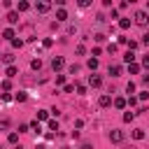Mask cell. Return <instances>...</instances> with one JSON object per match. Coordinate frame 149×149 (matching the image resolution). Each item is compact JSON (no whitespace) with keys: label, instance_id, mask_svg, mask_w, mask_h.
<instances>
[{"label":"cell","instance_id":"6da1fadb","mask_svg":"<svg viewBox=\"0 0 149 149\" xmlns=\"http://www.w3.org/2000/svg\"><path fill=\"white\" fill-rule=\"evenodd\" d=\"M133 21H135L137 26H142V28H144V26L149 23V14H147L144 9H140V12H135V16H133Z\"/></svg>","mask_w":149,"mask_h":149},{"label":"cell","instance_id":"7a4b0ae2","mask_svg":"<svg viewBox=\"0 0 149 149\" xmlns=\"http://www.w3.org/2000/svg\"><path fill=\"white\" fill-rule=\"evenodd\" d=\"M35 9H37L40 14H47V12L51 9V2H49V0H37V2H35Z\"/></svg>","mask_w":149,"mask_h":149},{"label":"cell","instance_id":"3957f363","mask_svg":"<svg viewBox=\"0 0 149 149\" xmlns=\"http://www.w3.org/2000/svg\"><path fill=\"white\" fill-rule=\"evenodd\" d=\"M63 65H65V58H63V56H54V58H51V70H54V72H58Z\"/></svg>","mask_w":149,"mask_h":149},{"label":"cell","instance_id":"277c9868","mask_svg":"<svg viewBox=\"0 0 149 149\" xmlns=\"http://www.w3.org/2000/svg\"><path fill=\"white\" fill-rule=\"evenodd\" d=\"M88 86H93V88H98V86H102V77L100 74H88Z\"/></svg>","mask_w":149,"mask_h":149},{"label":"cell","instance_id":"5b68a950","mask_svg":"<svg viewBox=\"0 0 149 149\" xmlns=\"http://www.w3.org/2000/svg\"><path fill=\"white\" fill-rule=\"evenodd\" d=\"M109 142H114V144L123 142V133L121 130H109Z\"/></svg>","mask_w":149,"mask_h":149},{"label":"cell","instance_id":"8992f818","mask_svg":"<svg viewBox=\"0 0 149 149\" xmlns=\"http://www.w3.org/2000/svg\"><path fill=\"white\" fill-rule=\"evenodd\" d=\"M28 9H30V2L28 0H19L16 2V12H28Z\"/></svg>","mask_w":149,"mask_h":149},{"label":"cell","instance_id":"52a82bcc","mask_svg":"<svg viewBox=\"0 0 149 149\" xmlns=\"http://www.w3.org/2000/svg\"><path fill=\"white\" fill-rule=\"evenodd\" d=\"M56 21H68V12H65V7H58V9H56Z\"/></svg>","mask_w":149,"mask_h":149},{"label":"cell","instance_id":"ba28073f","mask_svg":"<svg viewBox=\"0 0 149 149\" xmlns=\"http://www.w3.org/2000/svg\"><path fill=\"white\" fill-rule=\"evenodd\" d=\"M7 21L14 26V23H19V12H14V9H9V14H7Z\"/></svg>","mask_w":149,"mask_h":149},{"label":"cell","instance_id":"9c48e42d","mask_svg":"<svg viewBox=\"0 0 149 149\" xmlns=\"http://www.w3.org/2000/svg\"><path fill=\"white\" fill-rule=\"evenodd\" d=\"M112 102H114V107H116V109H126V98H121V95H119V98H114Z\"/></svg>","mask_w":149,"mask_h":149},{"label":"cell","instance_id":"30bf717a","mask_svg":"<svg viewBox=\"0 0 149 149\" xmlns=\"http://www.w3.org/2000/svg\"><path fill=\"white\" fill-rule=\"evenodd\" d=\"M2 37H5V40H9V42H12V40H14V37H16V35H14V28H5V30H2Z\"/></svg>","mask_w":149,"mask_h":149},{"label":"cell","instance_id":"8fae6325","mask_svg":"<svg viewBox=\"0 0 149 149\" xmlns=\"http://www.w3.org/2000/svg\"><path fill=\"white\" fill-rule=\"evenodd\" d=\"M135 51H126V56H123V61H126V65H130V63H135Z\"/></svg>","mask_w":149,"mask_h":149},{"label":"cell","instance_id":"7c38bea8","mask_svg":"<svg viewBox=\"0 0 149 149\" xmlns=\"http://www.w3.org/2000/svg\"><path fill=\"white\" fill-rule=\"evenodd\" d=\"M5 74H7V79H12V77H16V74H19V70H16V65H9V68L5 70Z\"/></svg>","mask_w":149,"mask_h":149},{"label":"cell","instance_id":"4fadbf2b","mask_svg":"<svg viewBox=\"0 0 149 149\" xmlns=\"http://www.w3.org/2000/svg\"><path fill=\"white\" fill-rule=\"evenodd\" d=\"M107 72H109L112 77H119V74H121V65H109V68H107Z\"/></svg>","mask_w":149,"mask_h":149},{"label":"cell","instance_id":"5bb4252c","mask_svg":"<svg viewBox=\"0 0 149 149\" xmlns=\"http://www.w3.org/2000/svg\"><path fill=\"white\" fill-rule=\"evenodd\" d=\"M98 105H100V107H109V105H112V98H109V95H100Z\"/></svg>","mask_w":149,"mask_h":149},{"label":"cell","instance_id":"9a60e30c","mask_svg":"<svg viewBox=\"0 0 149 149\" xmlns=\"http://www.w3.org/2000/svg\"><path fill=\"white\" fill-rule=\"evenodd\" d=\"M28 128H30L33 133H42V126H40V121H37V119H35V121H30V126H28Z\"/></svg>","mask_w":149,"mask_h":149},{"label":"cell","instance_id":"2e32d148","mask_svg":"<svg viewBox=\"0 0 149 149\" xmlns=\"http://www.w3.org/2000/svg\"><path fill=\"white\" fill-rule=\"evenodd\" d=\"M0 61H2V63H7V68H9V65L14 63V56H12V54H2V58H0Z\"/></svg>","mask_w":149,"mask_h":149},{"label":"cell","instance_id":"e0dca14e","mask_svg":"<svg viewBox=\"0 0 149 149\" xmlns=\"http://www.w3.org/2000/svg\"><path fill=\"white\" fill-rule=\"evenodd\" d=\"M86 65H88V70H93V72H95V70H98V58H88V61H86Z\"/></svg>","mask_w":149,"mask_h":149},{"label":"cell","instance_id":"ac0fdd59","mask_svg":"<svg viewBox=\"0 0 149 149\" xmlns=\"http://www.w3.org/2000/svg\"><path fill=\"white\" fill-rule=\"evenodd\" d=\"M119 28H121V30L130 28V19H119Z\"/></svg>","mask_w":149,"mask_h":149},{"label":"cell","instance_id":"d6986e66","mask_svg":"<svg viewBox=\"0 0 149 149\" xmlns=\"http://www.w3.org/2000/svg\"><path fill=\"white\" fill-rule=\"evenodd\" d=\"M128 72H130V74H137V72H140V63H130V65H128Z\"/></svg>","mask_w":149,"mask_h":149},{"label":"cell","instance_id":"ffe728a7","mask_svg":"<svg viewBox=\"0 0 149 149\" xmlns=\"http://www.w3.org/2000/svg\"><path fill=\"white\" fill-rule=\"evenodd\" d=\"M14 100H16V102H26V100H28V95H26L23 91H19V93L14 95Z\"/></svg>","mask_w":149,"mask_h":149},{"label":"cell","instance_id":"44dd1931","mask_svg":"<svg viewBox=\"0 0 149 149\" xmlns=\"http://www.w3.org/2000/svg\"><path fill=\"white\" fill-rule=\"evenodd\" d=\"M47 119H49V112L47 109H40L37 112V121H47Z\"/></svg>","mask_w":149,"mask_h":149},{"label":"cell","instance_id":"7402d4cb","mask_svg":"<svg viewBox=\"0 0 149 149\" xmlns=\"http://www.w3.org/2000/svg\"><path fill=\"white\" fill-rule=\"evenodd\" d=\"M133 140H144V130H142V128L133 130Z\"/></svg>","mask_w":149,"mask_h":149},{"label":"cell","instance_id":"603a6c76","mask_svg":"<svg viewBox=\"0 0 149 149\" xmlns=\"http://www.w3.org/2000/svg\"><path fill=\"white\" fill-rule=\"evenodd\" d=\"M7 142H9V144H16V142H19V133H9V135H7Z\"/></svg>","mask_w":149,"mask_h":149},{"label":"cell","instance_id":"cb8c5ba5","mask_svg":"<svg viewBox=\"0 0 149 149\" xmlns=\"http://www.w3.org/2000/svg\"><path fill=\"white\" fill-rule=\"evenodd\" d=\"M12 47H14V49H21V47H23V40H21V37H14V40H12Z\"/></svg>","mask_w":149,"mask_h":149},{"label":"cell","instance_id":"d4e9b609","mask_svg":"<svg viewBox=\"0 0 149 149\" xmlns=\"http://www.w3.org/2000/svg\"><path fill=\"white\" fill-rule=\"evenodd\" d=\"M30 68H33V70H40V68H42V61H40V58H33V61H30Z\"/></svg>","mask_w":149,"mask_h":149},{"label":"cell","instance_id":"484cf974","mask_svg":"<svg viewBox=\"0 0 149 149\" xmlns=\"http://www.w3.org/2000/svg\"><path fill=\"white\" fill-rule=\"evenodd\" d=\"M133 119H135V112H123V121L126 123H130Z\"/></svg>","mask_w":149,"mask_h":149},{"label":"cell","instance_id":"4316f807","mask_svg":"<svg viewBox=\"0 0 149 149\" xmlns=\"http://www.w3.org/2000/svg\"><path fill=\"white\" fill-rule=\"evenodd\" d=\"M74 91H77L79 95H84V93H86V84H77V86H74Z\"/></svg>","mask_w":149,"mask_h":149},{"label":"cell","instance_id":"83f0119b","mask_svg":"<svg viewBox=\"0 0 149 149\" xmlns=\"http://www.w3.org/2000/svg\"><path fill=\"white\" fill-rule=\"evenodd\" d=\"M126 93H135V81H128L126 84Z\"/></svg>","mask_w":149,"mask_h":149},{"label":"cell","instance_id":"f1b7e54d","mask_svg":"<svg viewBox=\"0 0 149 149\" xmlns=\"http://www.w3.org/2000/svg\"><path fill=\"white\" fill-rule=\"evenodd\" d=\"M56 84H58V86H61V84L65 86V74H56Z\"/></svg>","mask_w":149,"mask_h":149},{"label":"cell","instance_id":"f546056e","mask_svg":"<svg viewBox=\"0 0 149 149\" xmlns=\"http://www.w3.org/2000/svg\"><path fill=\"white\" fill-rule=\"evenodd\" d=\"M126 105H130V107H133V105H137V98H133V95H128V98H126Z\"/></svg>","mask_w":149,"mask_h":149},{"label":"cell","instance_id":"4dcf8cb0","mask_svg":"<svg viewBox=\"0 0 149 149\" xmlns=\"http://www.w3.org/2000/svg\"><path fill=\"white\" fill-rule=\"evenodd\" d=\"M49 130H58V121H56V119L49 121Z\"/></svg>","mask_w":149,"mask_h":149},{"label":"cell","instance_id":"1f68e13d","mask_svg":"<svg viewBox=\"0 0 149 149\" xmlns=\"http://www.w3.org/2000/svg\"><path fill=\"white\" fill-rule=\"evenodd\" d=\"M135 49H137V42L130 40V42H128V51H135Z\"/></svg>","mask_w":149,"mask_h":149},{"label":"cell","instance_id":"d6a6232c","mask_svg":"<svg viewBox=\"0 0 149 149\" xmlns=\"http://www.w3.org/2000/svg\"><path fill=\"white\" fill-rule=\"evenodd\" d=\"M63 91H65V93H74V86H72V84H65Z\"/></svg>","mask_w":149,"mask_h":149},{"label":"cell","instance_id":"836d02e7","mask_svg":"<svg viewBox=\"0 0 149 149\" xmlns=\"http://www.w3.org/2000/svg\"><path fill=\"white\" fill-rule=\"evenodd\" d=\"M93 40H95V42H102V40H105V35H102V33H95V35H93Z\"/></svg>","mask_w":149,"mask_h":149},{"label":"cell","instance_id":"e575fe53","mask_svg":"<svg viewBox=\"0 0 149 149\" xmlns=\"http://www.w3.org/2000/svg\"><path fill=\"white\" fill-rule=\"evenodd\" d=\"M51 44H54V40H51V37H47V40H44V42H42V47H47V49H49V47H51Z\"/></svg>","mask_w":149,"mask_h":149},{"label":"cell","instance_id":"d590c367","mask_svg":"<svg viewBox=\"0 0 149 149\" xmlns=\"http://www.w3.org/2000/svg\"><path fill=\"white\" fill-rule=\"evenodd\" d=\"M77 54H79V56H84V54H86V47H84V44H79V47H77Z\"/></svg>","mask_w":149,"mask_h":149},{"label":"cell","instance_id":"8d00e7d4","mask_svg":"<svg viewBox=\"0 0 149 149\" xmlns=\"http://www.w3.org/2000/svg\"><path fill=\"white\" fill-rule=\"evenodd\" d=\"M142 65L149 70V54H147V56H142Z\"/></svg>","mask_w":149,"mask_h":149},{"label":"cell","instance_id":"74e56055","mask_svg":"<svg viewBox=\"0 0 149 149\" xmlns=\"http://www.w3.org/2000/svg\"><path fill=\"white\" fill-rule=\"evenodd\" d=\"M142 44H147V47H149V30L142 35Z\"/></svg>","mask_w":149,"mask_h":149},{"label":"cell","instance_id":"f35d334b","mask_svg":"<svg viewBox=\"0 0 149 149\" xmlns=\"http://www.w3.org/2000/svg\"><path fill=\"white\" fill-rule=\"evenodd\" d=\"M77 5H79V7H88V5H91V0H79Z\"/></svg>","mask_w":149,"mask_h":149},{"label":"cell","instance_id":"ab89813d","mask_svg":"<svg viewBox=\"0 0 149 149\" xmlns=\"http://www.w3.org/2000/svg\"><path fill=\"white\" fill-rule=\"evenodd\" d=\"M79 72V65H70V74H77Z\"/></svg>","mask_w":149,"mask_h":149},{"label":"cell","instance_id":"60d3db41","mask_svg":"<svg viewBox=\"0 0 149 149\" xmlns=\"http://www.w3.org/2000/svg\"><path fill=\"white\" fill-rule=\"evenodd\" d=\"M0 88H5V91H7V88H9V79H5V81H0Z\"/></svg>","mask_w":149,"mask_h":149},{"label":"cell","instance_id":"b9f144b4","mask_svg":"<svg viewBox=\"0 0 149 149\" xmlns=\"http://www.w3.org/2000/svg\"><path fill=\"white\" fill-rule=\"evenodd\" d=\"M137 98H140V100H147V98H149V91H142V93H140Z\"/></svg>","mask_w":149,"mask_h":149},{"label":"cell","instance_id":"7bdbcfd3","mask_svg":"<svg viewBox=\"0 0 149 149\" xmlns=\"http://www.w3.org/2000/svg\"><path fill=\"white\" fill-rule=\"evenodd\" d=\"M28 130H30V128H28L26 123H21V126H19V133H28Z\"/></svg>","mask_w":149,"mask_h":149},{"label":"cell","instance_id":"ee69618b","mask_svg":"<svg viewBox=\"0 0 149 149\" xmlns=\"http://www.w3.org/2000/svg\"><path fill=\"white\" fill-rule=\"evenodd\" d=\"M0 128H2V130H5V128H9V121H7V119H2V121H0Z\"/></svg>","mask_w":149,"mask_h":149},{"label":"cell","instance_id":"f6af8a7d","mask_svg":"<svg viewBox=\"0 0 149 149\" xmlns=\"http://www.w3.org/2000/svg\"><path fill=\"white\" fill-rule=\"evenodd\" d=\"M142 81H144V84L149 86V74H144V77H142Z\"/></svg>","mask_w":149,"mask_h":149},{"label":"cell","instance_id":"bcb514c9","mask_svg":"<svg viewBox=\"0 0 149 149\" xmlns=\"http://www.w3.org/2000/svg\"><path fill=\"white\" fill-rule=\"evenodd\" d=\"M81 149H93V147L91 144H81Z\"/></svg>","mask_w":149,"mask_h":149},{"label":"cell","instance_id":"7dc6e473","mask_svg":"<svg viewBox=\"0 0 149 149\" xmlns=\"http://www.w3.org/2000/svg\"><path fill=\"white\" fill-rule=\"evenodd\" d=\"M37 149H47V147H44V144H37Z\"/></svg>","mask_w":149,"mask_h":149},{"label":"cell","instance_id":"c3c4849f","mask_svg":"<svg viewBox=\"0 0 149 149\" xmlns=\"http://www.w3.org/2000/svg\"><path fill=\"white\" fill-rule=\"evenodd\" d=\"M0 58H2V54H0Z\"/></svg>","mask_w":149,"mask_h":149}]
</instances>
